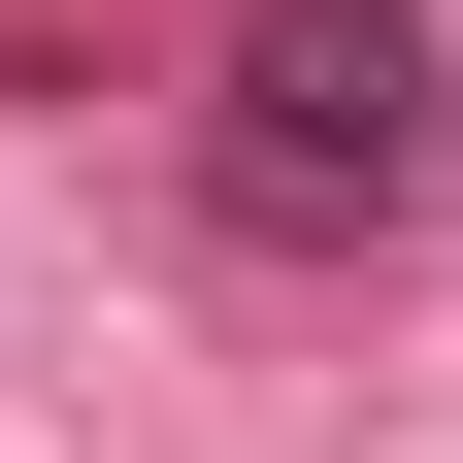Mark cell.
<instances>
[{
	"label": "cell",
	"mask_w": 463,
	"mask_h": 463,
	"mask_svg": "<svg viewBox=\"0 0 463 463\" xmlns=\"http://www.w3.org/2000/svg\"><path fill=\"white\" fill-rule=\"evenodd\" d=\"M232 165H265V199H430L463 165V99H430V0H265V33H232Z\"/></svg>",
	"instance_id": "6da1fadb"
}]
</instances>
